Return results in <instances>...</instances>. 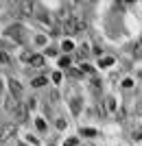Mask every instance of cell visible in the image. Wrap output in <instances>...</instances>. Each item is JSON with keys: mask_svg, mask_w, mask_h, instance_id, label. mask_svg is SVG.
<instances>
[{"mask_svg": "<svg viewBox=\"0 0 142 146\" xmlns=\"http://www.w3.org/2000/svg\"><path fill=\"white\" fill-rule=\"evenodd\" d=\"M7 109H9V113L15 118V122H22L26 118V109H24V105L20 103L18 98H9V100H7Z\"/></svg>", "mask_w": 142, "mask_h": 146, "instance_id": "cell-1", "label": "cell"}, {"mask_svg": "<svg viewBox=\"0 0 142 146\" xmlns=\"http://www.w3.org/2000/svg\"><path fill=\"white\" fill-rule=\"evenodd\" d=\"M63 29L68 31L70 35H74V33H79V31L85 29V20H81V18H66Z\"/></svg>", "mask_w": 142, "mask_h": 146, "instance_id": "cell-2", "label": "cell"}, {"mask_svg": "<svg viewBox=\"0 0 142 146\" xmlns=\"http://www.w3.org/2000/svg\"><path fill=\"white\" fill-rule=\"evenodd\" d=\"M7 35H9V39H13V42L22 44V42H24V35H26V31H24V26H20V24H13V26H9V29H7Z\"/></svg>", "mask_w": 142, "mask_h": 146, "instance_id": "cell-3", "label": "cell"}, {"mask_svg": "<svg viewBox=\"0 0 142 146\" xmlns=\"http://www.w3.org/2000/svg\"><path fill=\"white\" fill-rule=\"evenodd\" d=\"M9 87H11V92H13V98H20V94H22V85H20L18 81H11Z\"/></svg>", "mask_w": 142, "mask_h": 146, "instance_id": "cell-4", "label": "cell"}, {"mask_svg": "<svg viewBox=\"0 0 142 146\" xmlns=\"http://www.w3.org/2000/svg\"><path fill=\"white\" fill-rule=\"evenodd\" d=\"M44 63V57L42 55H33L31 59H29V66H33V68H39Z\"/></svg>", "mask_w": 142, "mask_h": 146, "instance_id": "cell-5", "label": "cell"}, {"mask_svg": "<svg viewBox=\"0 0 142 146\" xmlns=\"http://www.w3.org/2000/svg\"><path fill=\"white\" fill-rule=\"evenodd\" d=\"M46 85V76H37V79H33V87H42Z\"/></svg>", "mask_w": 142, "mask_h": 146, "instance_id": "cell-6", "label": "cell"}, {"mask_svg": "<svg viewBox=\"0 0 142 146\" xmlns=\"http://www.w3.org/2000/svg\"><path fill=\"white\" fill-rule=\"evenodd\" d=\"M20 9H22V13H31L33 5H31V2H22V5H20Z\"/></svg>", "mask_w": 142, "mask_h": 146, "instance_id": "cell-7", "label": "cell"}, {"mask_svg": "<svg viewBox=\"0 0 142 146\" xmlns=\"http://www.w3.org/2000/svg\"><path fill=\"white\" fill-rule=\"evenodd\" d=\"M111 63H114V59H111V57H105V59H101V66H103V68L111 66Z\"/></svg>", "mask_w": 142, "mask_h": 146, "instance_id": "cell-8", "label": "cell"}, {"mask_svg": "<svg viewBox=\"0 0 142 146\" xmlns=\"http://www.w3.org/2000/svg\"><path fill=\"white\" fill-rule=\"evenodd\" d=\"M107 109H109V111L116 109V100H114V98H107Z\"/></svg>", "mask_w": 142, "mask_h": 146, "instance_id": "cell-9", "label": "cell"}, {"mask_svg": "<svg viewBox=\"0 0 142 146\" xmlns=\"http://www.w3.org/2000/svg\"><path fill=\"white\" fill-rule=\"evenodd\" d=\"M81 133H83V135H87V137H94V135H96V131H94V129H83Z\"/></svg>", "mask_w": 142, "mask_h": 146, "instance_id": "cell-10", "label": "cell"}, {"mask_svg": "<svg viewBox=\"0 0 142 146\" xmlns=\"http://www.w3.org/2000/svg\"><path fill=\"white\" fill-rule=\"evenodd\" d=\"M35 124H37V129H39V131H44V129H46V122H44L42 118H37V120H35Z\"/></svg>", "mask_w": 142, "mask_h": 146, "instance_id": "cell-11", "label": "cell"}, {"mask_svg": "<svg viewBox=\"0 0 142 146\" xmlns=\"http://www.w3.org/2000/svg\"><path fill=\"white\" fill-rule=\"evenodd\" d=\"M59 66H61V68H68L70 66V59H68V57H61V59H59Z\"/></svg>", "mask_w": 142, "mask_h": 146, "instance_id": "cell-12", "label": "cell"}, {"mask_svg": "<svg viewBox=\"0 0 142 146\" xmlns=\"http://www.w3.org/2000/svg\"><path fill=\"white\" fill-rule=\"evenodd\" d=\"M7 61H9V55L2 52V48H0V63H7Z\"/></svg>", "mask_w": 142, "mask_h": 146, "instance_id": "cell-13", "label": "cell"}, {"mask_svg": "<svg viewBox=\"0 0 142 146\" xmlns=\"http://www.w3.org/2000/svg\"><path fill=\"white\" fill-rule=\"evenodd\" d=\"M79 100H72V113H79Z\"/></svg>", "mask_w": 142, "mask_h": 146, "instance_id": "cell-14", "label": "cell"}, {"mask_svg": "<svg viewBox=\"0 0 142 146\" xmlns=\"http://www.w3.org/2000/svg\"><path fill=\"white\" fill-rule=\"evenodd\" d=\"M81 70H83L85 74H92V72H94V68H92V66H87V63H85L83 68H81Z\"/></svg>", "mask_w": 142, "mask_h": 146, "instance_id": "cell-15", "label": "cell"}, {"mask_svg": "<svg viewBox=\"0 0 142 146\" xmlns=\"http://www.w3.org/2000/svg\"><path fill=\"white\" fill-rule=\"evenodd\" d=\"M72 48H74L72 42H63V50H72Z\"/></svg>", "mask_w": 142, "mask_h": 146, "instance_id": "cell-16", "label": "cell"}, {"mask_svg": "<svg viewBox=\"0 0 142 146\" xmlns=\"http://www.w3.org/2000/svg\"><path fill=\"white\" fill-rule=\"evenodd\" d=\"M53 81H55V83H59V81H61V72H55V74H53Z\"/></svg>", "mask_w": 142, "mask_h": 146, "instance_id": "cell-17", "label": "cell"}, {"mask_svg": "<svg viewBox=\"0 0 142 146\" xmlns=\"http://www.w3.org/2000/svg\"><path fill=\"white\" fill-rule=\"evenodd\" d=\"M66 146H77V140H74V137H70V140L66 142Z\"/></svg>", "mask_w": 142, "mask_h": 146, "instance_id": "cell-18", "label": "cell"}, {"mask_svg": "<svg viewBox=\"0 0 142 146\" xmlns=\"http://www.w3.org/2000/svg\"><path fill=\"white\" fill-rule=\"evenodd\" d=\"M29 140H31V144H39V140H37L35 135H29Z\"/></svg>", "mask_w": 142, "mask_h": 146, "instance_id": "cell-19", "label": "cell"}, {"mask_svg": "<svg viewBox=\"0 0 142 146\" xmlns=\"http://www.w3.org/2000/svg\"><path fill=\"white\" fill-rule=\"evenodd\" d=\"M0 87H2V81H0Z\"/></svg>", "mask_w": 142, "mask_h": 146, "instance_id": "cell-20", "label": "cell"}]
</instances>
